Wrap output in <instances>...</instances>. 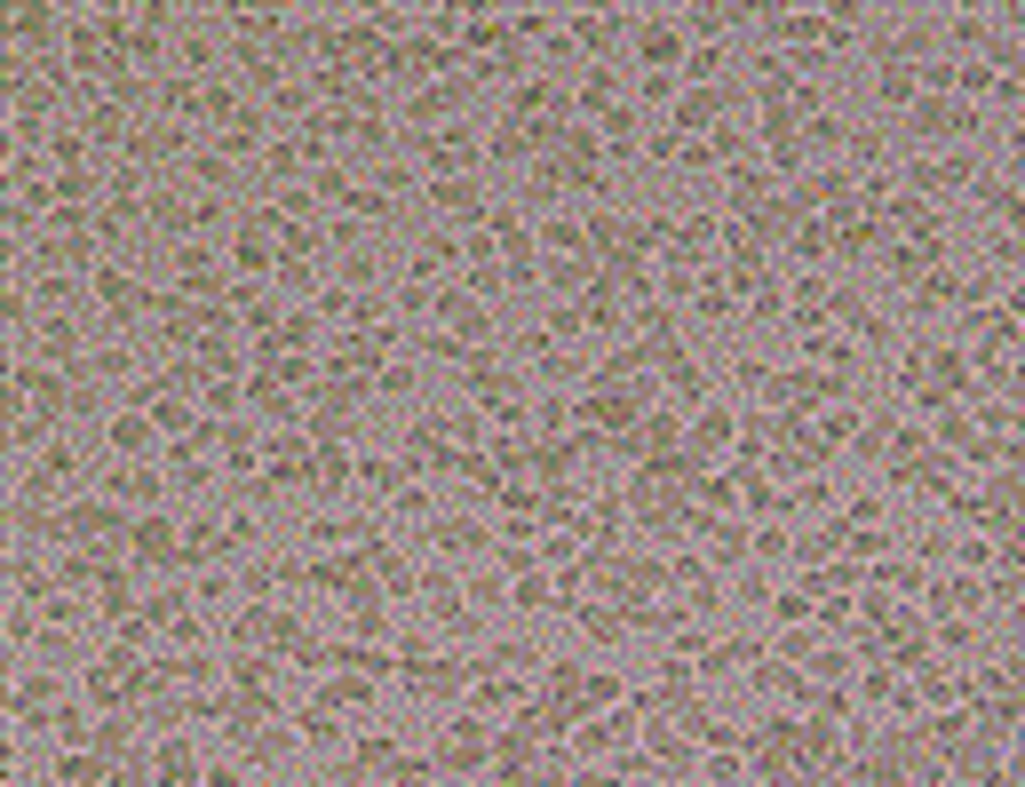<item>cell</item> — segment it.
Listing matches in <instances>:
<instances>
[{
    "instance_id": "obj_1",
    "label": "cell",
    "mask_w": 1025,
    "mask_h": 787,
    "mask_svg": "<svg viewBox=\"0 0 1025 787\" xmlns=\"http://www.w3.org/2000/svg\"><path fill=\"white\" fill-rule=\"evenodd\" d=\"M96 494H104V501H120V509H135V518H152V509H159L167 494H176V477H167V462H112Z\"/></svg>"
},
{
    "instance_id": "obj_2",
    "label": "cell",
    "mask_w": 1025,
    "mask_h": 787,
    "mask_svg": "<svg viewBox=\"0 0 1025 787\" xmlns=\"http://www.w3.org/2000/svg\"><path fill=\"white\" fill-rule=\"evenodd\" d=\"M127 565H144V573H183V525L167 518V509L135 518V525H127Z\"/></svg>"
},
{
    "instance_id": "obj_3",
    "label": "cell",
    "mask_w": 1025,
    "mask_h": 787,
    "mask_svg": "<svg viewBox=\"0 0 1025 787\" xmlns=\"http://www.w3.org/2000/svg\"><path fill=\"white\" fill-rule=\"evenodd\" d=\"M159 437H167V430L152 422V406H120V414L104 422V454H112V462H152Z\"/></svg>"
},
{
    "instance_id": "obj_4",
    "label": "cell",
    "mask_w": 1025,
    "mask_h": 787,
    "mask_svg": "<svg viewBox=\"0 0 1025 787\" xmlns=\"http://www.w3.org/2000/svg\"><path fill=\"white\" fill-rule=\"evenodd\" d=\"M64 708H73V692H64L56 676H16V692H9V716H16V724H56Z\"/></svg>"
},
{
    "instance_id": "obj_5",
    "label": "cell",
    "mask_w": 1025,
    "mask_h": 787,
    "mask_svg": "<svg viewBox=\"0 0 1025 787\" xmlns=\"http://www.w3.org/2000/svg\"><path fill=\"white\" fill-rule=\"evenodd\" d=\"M41 469L56 477V494H64V501H80L88 486H104V477L88 469V446H80V437H56V446L41 454Z\"/></svg>"
},
{
    "instance_id": "obj_6",
    "label": "cell",
    "mask_w": 1025,
    "mask_h": 787,
    "mask_svg": "<svg viewBox=\"0 0 1025 787\" xmlns=\"http://www.w3.org/2000/svg\"><path fill=\"white\" fill-rule=\"evenodd\" d=\"M486 724H477V716H454V724L446 732H437V764H454V772H477V764H486Z\"/></svg>"
},
{
    "instance_id": "obj_7",
    "label": "cell",
    "mask_w": 1025,
    "mask_h": 787,
    "mask_svg": "<svg viewBox=\"0 0 1025 787\" xmlns=\"http://www.w3.org/2000/svg\"><path fill=\"white\" fill-rule=\"evenodd\" d=\"M978 128V112L962 104V96H922V104H914V135H938V144H946V135H970Z\"/></svg>"
},
{
    "instance_id": "obj_8",
    "label": "cell",
    "mask_w": 1025,
    "mask_h": 787,
    "mask_svg": "<svg viewBox=\"0 0 1025 787\" xmlns=\"http://www.w3.org/2000/svg\"><path fill=\"white\" fill-rule=\"evenodd\" d=\"M294 732L311 740V747H342V740H350V716H342L334 700H311V708L294 716Z\"/></svg>"
},
{
    "instance_id": "obj_9",
    "label": "cell",
    "mask_w": 1025,
    "mask_h": 787,
    "mask_svg": "<svg viewBox=\"0 0 1025 787\" xmlns=\"http://www.w3.org/2000/svg\"><path fill=\"white\" fill-rule=\"evenodd\" d=\"M422 159L437 167V176H454V167H461V176H469V167L486 159V152H477V135H469V128H446V135H437V144H430Z\"/></svg>"
},
{
    "instance_id": "obj_10",
    "label": "cell",
    "mask_w": 1025,
    "mask_h": 787,
    "mask_svg": "<svg viewBox=\"0 0 1025 787\" xmlns=\"http://www.w3.org/2000/svg\"><path fill=\"white\" fill-rule=\"evenodd\" d=\"M874 104H882V112L922 104V73H914V64H882V73H874Z\"/></svg>"
},
{
    "instance_id": "obj_11",
    "label": "cell",
    "mask_w": 1025,
    "mask_h": 787,
    "mask_svg": "<svg viewBox=\"0 0 1025 787\" xmlns=\"http://www.w3.org/2000/svg\"><path fill=\"white\" fill-rule=\"evenodd\" d=\"M430 208L446 215V223H477V215H486V191H477V184H437Z\"/></svg>"
},
{
    "instance_id": "obj_12",
    "label": "cell",
    "mask_w": 1025,
    "mask_h": 787,
    "mask_svg": "<svg viewBox=\"0 0 1025 787\" xmlns=\"http://www.w3.org/2000/svg\"><path fill=\"white\" fill-rule=\"evenodd\" d=\"M636 56H644V64H676V56H683V24H660V16L636 24Z\"/></svg>"
},
{
    "instance_id": "obj_13",
    "label": "cell",
    "mask_w": 1025,
    "mask_h": 787,
    "mask_svg": "<svg viewBox=\"0 0 1025 787\" xmlns=\"http://www.w3.org/2000/svg\"><path fill=\"white\" fill-rule=\"evenodd\" d=\"M724 104H732V96H715V88H692V96H676V128H708V135H715Z\"/></svg>"
},
{
    "instance_id": "obj_14",
    "label": "cell",
    "mask_w": 1025,
    "mask_h": 787,
    "mask_svg": "<svg viewBox=\"0 0 1025 787\" xmlns=\"http://www.w3.org/2000/svg\"><path fill=\"white\" fill-rule=\"evenodd\" d=\"M430 533H437L446 557H477V550H486V525H477V518H437Z\"/></svg>"
},
{
    "instance_id": "obj_15",
    "label": "cell",
    "mask_w": 1025,
    "mask_h": 787,
    "mask_svg": "<svg viewBox=\"0 0 1025 787\" xmlns=\"http://www.w3.org/2000/svg\"><path fill=\"white\" fill-rule=\"evenodd\" d=\"M96 414H120V406H104V390H96V374H73V398H64V422H96Z\"/></svg>"
},
{
    "instance_id": "obj_16",
    "label": "cell",
    "mask_w": 1025,
    "mask_h": 787,
    "mask_svg": "<svg viewBox=\"0 0 1025 787\" xmlns=\"http://www.w3.org/2000/svg\"><path fill=\"white\" fill-rule=\"evenodd\" d=\"M350 477H358V462L342 454V446H319V454H311V486H319V494H342Z\"/></svg>"
},
{
    "instance_id": "obj_17",
    "label": "cell",
    "mask_w": 1025,
    "mask_h": 787,
    "mask_svg": "<svg viewBox=\"0 0 1025 787\" xmlns=\"http://www.w3.org/2000/svg\"><path fill=\"white\" fill-rule=\"evenodd\" d=\"M231 263H238V279H255V270H279V255H270V239H263V223H247V231H238V247H231Z\"/></svg>"
},
{
    "instance_id": "obj_18",
    "label": "cell",
    "mask_w": 1025,
    "mask_h": 787,
    "mask_svg": "<svg viewBox=\"0 0 1025 787\" xmlns=\"http://www.w3.org/2000/svg\"><path fill=\"white\" fill-rule=\"evenodd\" d=\"M319 700H334L342 716H374V684H366V676H326Z\"/></svg>"
},
{
    "instance_id": "obj_19",
    "label": "cell",
    "mask_w": 1025,
    "mask_h": 787,
    "mask_svg": "<svg viewBox=\"0 0 1025 787\" xmlns=\"http://www.w3.org/2000/svg\"><path fill=\"white\" fill-rule=\"evenodd\" d=\"M358 486H366V494H390V501H398V494H405V469H398V462H382V454H366V462H358Z\"/></svg>"
},
{
    "instance_id": "obj_20",
    "label": "cell",
    "mask_w": 1025,
    "mask_h": 787,
    "mask_svg": "<svg viewBox=\"0 0 1025 787\" xmlns=\"http://www.w3.org/2000/svg\"><path fill=\"white\" fill-rule=\"evenodd\" d=\"M931 605H938V612H978V605H985V589L954 573V580H938V597H931Z\"/></svg>"
},
{
    "instance_id": "obj_21",
    "label": "cell",
    "mask_w": 1025,
    "mask_h": 787,
    "mask_svg": "<svg viewBox=\"0 0 1025 787\" xmlns=\"http://www.w3.org/2000/svg\"><path fill=\"white\" fill-rule=\"evenodd\" d=\"M621 24L628 16H572V41L580 48H612V41H621Z\"/></svg>"
},
{
    "instance_id": "obj_22",
    "label": "cell",
    "mask_w": 1025,
    "mask_h": 787,
    "mask_svg": "<svg viewBox=\"0 0 1025 787\" xmlns=\"http://www.w3.org/2000/svg\"><path fill=\"white\" fill-rule=\"evenodd\" d=\"M580 629H589L597 644H621L628 636V621H621V612H604V605H580Z\"/></svg>"
},
{
    "instance_id": "obj_23",
    "label": "cell",
    "mask_w": 1025,
    "mask_h": 787,
    "mask_svg": "<svg viewBox=\"0 0 1025 787\" xmlns=\"http://www.w3.org/2000/svg\"><path fill=\"white\" fill-rule=\"evenodd\" d=\"M430 779H437L430 756H390V787H430Z\"/></svg>"
},
{
    "instance_id": "obj_24",
    "label": "cell",
    "mask_w": 1025,
    "mask_h": 787,
    "mask_svg": "<svg viewBox=\"0 0 1025 787\" xmlns=\"http://www.w3.org/2000/svg\"><path fill=\"white\" fill-rule=\"evenodd\" d=\"M342 541H358L350 518H311V550H342Z\"/></svg>"
},
{
    "instance_id": "obj_25",
    "label": "cell",
    "mask_w": 1025,
    "mask_h": 787,
    "mask_svg": "<svg viewBox=\"0 0 1025 787\" xmlns=\"http://www.w3.org/2000/svg\"><path fill=\"white\" fill-rule=\"evenodd\" d=\"M223 541H231V557H238V550H255V541H263V533H255V509H238V518L223 525Z\"/></svg>"
},
{
    "instance_id": "obj_26",
    "label": "cell",
    "mask_w": 1025,
    "mask_h": 787,
    "mask_svg": "<svg viewBox=\"0 0 1025 787\" xmlns=\"http://www.w3.org/2000/svg\"><path fill=\"white\" fill-rule=\"evenodd\" d=\"M946 41H954V48H985V16H954Z\"/></svg>"
},
{
    "instance_id": "obj_27",
    "label": "cell",
    "mask_w": 1025,
    "mask_h": 787,
    "mask_svg": "<svg viewBox=\"0 0 1025 787\" xmlns=\"http://www.w3.org/2000/svg\"><path fill=\"white\" fill-rule=\"evenodd\" d=\"M231 597V573H199L191 580V605H223Z\"/></svg>"
},
{
    "instance_id": "obj_28",
    "label": "cell",
    "mask_w": 1025,
    "mask_h": 787,
    "mask_svg": "<svg viewBox=\"0 0 1025 787\" xmlns=\"http://www.w3.org/2000/svg\"><path fill=\"white\" fill-rule=\"evenodd\" d=\"M827 302H835V295H827V279H803V287H795V311H803V319H818Z\"/></svg>"
},
{
    "instance_id": "obj_29",
    "label": "cell",
    "mask_w": 1025,
    "mask_h": 787,
    "mask_svg": "<svg viewBox=\"0 0 1025 787\" xmlns=\"http://www.w3.org/2000/svg\"><path fill=\"white\" fill-rule=\"evenodd\" d=\"M469 597H477V605H486V612H493V605H517V597H509V589H501V580H493V573H477V580H469Z\"/></svg>"
},
{
    "instance_id": "obj_30",
    "label": "cell",
    "mask_w": 1025,
    "mask_h": 787,
    "mask_svg": "<svg viewBox=\"0 0 1025 787\" xmlns=\"http://www.w3.org/2000/svg\"><path fill=\"white\" fill-rule=\"evenodd\" d=\"M724 64H732V56H724V41H708V48H692V80H708V73H724Z\"/></svg>"
},
{
    "instance_id": "obj_31",
    "label": "cell",
    "mask_w": 1025,
    "mask_h": 787,
    "mask_svg": "<svg viewBox=\"0 0 1025 787\" xmlns=\"http://www.w3.org/2000/svg\"><path fill=\"white\" fill-rule=\"evenodd\" d=\"M199 398H208V414H231V406H238V383H199Z\"/></svg>"
},
{
    "instance_id": "obj_32",
    "label": "cell",
    "mask_w": 1025,
    "mask_h": 787,
    "mask_svg": "<svg viewBox=\"0 0 1025 787\" xmlns=\"http://www.w3.org/2000/svg\"><path fill=\"white\" fill-rule=\"evenodd\" d=\"M724 437H732V414H724V406H715V414H700V446H724Z\"/></svg>"
},
{
    "instance_id": "obj_33",
    "label": "cell",
    "mask_w": 1025,
    "mask_h": 787,
    "mask_svg": "<svg viewBox=\"0 0 1025 787\" xmlns=\"http://www.w3.org/2000/svg\"><path fill=\"white\" fill-rule=\"evenodd\" d=\"M517 605H525V612H549L557 597H549V580H517Z\"/></svg>"
},
{
    "instance_id": "obj_34",
    "label": "cell",
    "mask_w": 1025,
    "mask_h": 787,
    "mask_svg": "<svg viewBox=\"0 0 1025 787\" xmlns=\"http://www.w3.org/2000/svg\"><path fill=\"white\" fill-rule=\"evenodd\" d=\"M509 104H517V112H541V104H549V80H525L517 96H509Z\"/></svg>"
},
{
    "instance_id": "obj_35",
    "label": "cell",
    "mask_w": 1025,
    "mask_h": 787,
    "mask_svg": "<svg viewBox=\"0 0 1025 787\" xmlns=\"http://www.w3.org/2000/svg\"><path fill=\"white\" fill-rule=\"evenodd\" d=\"M390 509H398V518H430V494H422V486H405Z\"/></svg>"
},
{
    "instance_id": "obj_36",
    "label": "cell",
    "mask_w": 1025,
    "mask_h": 787,
    "mask_svg": "<svg viewBox=\"0 0 1025 787\" xmlns=\"http://www.w3.org/2000/svg\"><path fill=\"white\" fill-rule=\"evenodd\" d=\"M676 787H692V779H676Z\"/></svg>"
}]
</instances>
